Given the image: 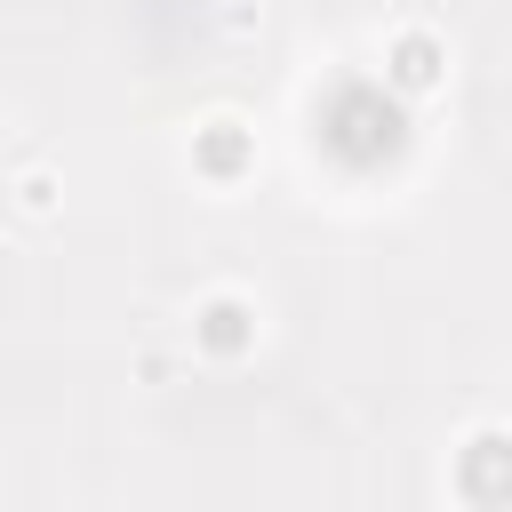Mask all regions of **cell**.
I'll return each instance as SVG.
<instances>
[{
	"label": "cell",
	"mask_w": 512,
	"mask_h": 512,
	"mask_svg": "<svg viewBox=\"0 0 512 512\" xmlns=\"http://www.w3.org/2000/svg\"><path fill=\"white\" fill-rule=\"evenodd\" d=\"M184 168H192V184H208V192H240V184H256V168H264L256 120L232 112V104L200 112L192 136H184Z\"/></svg>",
	"instance_id": "6da1fadb"
},
{
	"label": "cell",
	"mask_w": 512,
	"mask_h": 512,
	"mask_svg": "<svg viewBox=\"0 0 512 512\" xmlns=\"http://www.w3.org/2000/svg\"><path fill=\"white\" fill-rule=\"evenodd\" d=\"M16 216H56V176L48 168H16Z\"/></svg>",
	"instance_id": "5b68a950"
},
{
	"label": "cell",
	"mask_w": 512,
	"mask_h": 512,
	"mask_svg": "<svg viewBox=\"0 0 512 512\" xmlns=\"http://www.w3.org/2000/svg\"><path fill=\"white\" fill-rule=\"evenodd\" d=\"M376 72H384V88L400 96V104H432L440 88H448V32L440 24H392L384 32V48H376Z\"/></svg>",
	"instance_id": "277c9868"
},
{
	"label": "cell",
	"mask_w": 512,
	"mask_h": 512,
	"mask_svg": "<svg viewBox=\"0 0 512 512\" xmlns=\"http://www.w3.org/2000/svg\"><path fill=\"white\" fill-rule=\"evenodd\" d=\"M448 496L472 512H512V424H472L448 448Z\"/></svg>",
	"instance_id": "7a4b0ae2"
},
{
	"label": "cell",
	"mask_w": 512,
	"mask_h": 512,
	"mask_svg": "<svg viewBox=\"0 0 512 512\" xmlns=\"http://www.w3.org/2000/svg\"><path fill=\"white\" fill-rule=\"evenodd\" d=\"M256 344H264V304H256L248 288H208V296H192V352H200L208 368H240V360H256Z\"/></svg>",
	"instance_id": "3957f363"
}]
</instances>
